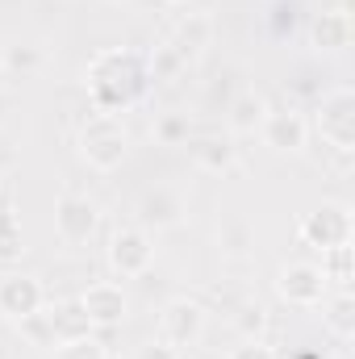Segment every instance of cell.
Segmentation results:
<instances>
[{
    "label": "cell",
    "instance_id": "1",
    "mask_svg": "<svg viewBox=\"0 0 355 359\" xmlns=\"http://www.w3.org/2000/svg\"><path fill=\"white\" fill-rule=\"evenodd\" d=\"M151 84L155 80H151L147 55H138L130 46L96 50L84 67V88H88L96 113H126V109L142 104Z\"/></svg>",
    "mask_w": 355,
    "mask_h": 359
},
{
    "label": "cell",
    "instance_id": "2",
    "mask_svg": "<svg viewBox=\"0 0 355 359\" xmlns=\"http://www.w3.org/2000/svg\"><path fill=\"white\" fill-rule=\"evenodd\" d=\"M76 147H80V159L88 163L92 172L109 176V172H117V168L126 163V155H130V130H126V121H121L117 113H96V109H92L88 117H84V126H80Z\"/></svg>",
    "mask_w": 355,
    "mask_h": 359
},
{
    "label": "cell",
    "instance_id": "3",
    "mask_svg": "<svg viewBox=\"0 0 355 359\" xmlns=\"http://www.w3.org/2000/svg\"><path fill=\"white\" fill-rule=\"evenodd\" d=\"M314 130H318V138L330 151L351 155L355 151V92L343 88V84L322 92V100L314 109Z\"/></svg>",
    "mask_w": 355,
    "mask_h": 359
},
{
    "label": "cell",
    "instance_id": "4",
    "mask_svg": "<svg viewBox=\"0 0 355 359\" xmlns=\"http://www.w3.org/2000/svg\"><path fill=\"white\" fill-rule=\"evenodd\" d=\"M297 238L314 251H335V247H351L355 238V222L347 205H318L314 213L301 217Z\"/></svg>",
    "mask_w": 355,
    "mask_h": 359
},
{
    "label": "cell",
    "instance_id": "5",
    "mask_svg": "<svg viewBox=\"0 0 355 359\" xmlns=\"http://www.w3.org/2000/svg\"><path fill=\"white\" fill-rule=\"evenodd\" d=\"M105 259H109L113 276L138 280V276H147L151 259H155V243H151V234H147L142 226H117V230L109 234Z\"/></svg>",
    "mask_w": 355,
    "mask_h": 359
},
{
    "label": "cell",
    "instance_id": "6",
    "mask_svg": "<svg viewBox=\"0 0 355 359\" xmlns=\"http://www.w3.org/2000/svg\"><path fill=\"white\" fill-rule=\"evenodd\" d=\"M205 334V305L192 301V297H172L163 309H159V343L188 351L196 347Z\"/></svg>",
    "mask_w": 355,
    "mask_h": 359
},
{
    "label": "cell",
    "instance_id": "7",
    "mask_svg": "<svg viewBox=\"0 0 355 359\" xmlns=\"http://www.w3.org/2000/svg\"><path fill=\"white\" fill-rule=\"evenodd\" d=\"M276 297L293 309H318L326 297H330V284L318 264H284L280 276H276Z\"/></svg>",
    "mask_w": 355,
    "mask_h": 359
},
{
    "label": "cell",
    "instance_id": "8",
    "mask_svg": "<svg viewBox=\"0 0 355 359\" xmlns=\"http://www.w3.org/2000/svg\"><path fill=\"white\" fill-rule=\"evenodd\" d=\"M260 138L276 155H301L309 147V121L297 109H267L260 121Z\"/></svg>",
    "mask_w": 355,
    "mask_h": 359
},
{
    "label": "cell",
    "instance_id": "9",
    "mask_svg": "<svg viewBox=\"0 0 355 359\" xmlns=\"http://www.w3.org/2000/svg\"><path fill=\"white\" fill-rule=\"evenodd\" d=\"M96 226H100V209L92 205L88 196L63 192L55 201V230H59V238L67 247H84L92 234H96Z\"/></svg>",
    "mask_w": 355,
    "mask_h": 359
},
{
    "label": "cell",
    "instance_id": "10",
    "mask_svg": "<svg viewBox=\"0 0 355 359\" xmlns=\"http://www.w3.org/2000/svg\"><path fill=\"white\" fill-rule=\"evenodd\" d=\"M76 301L84 305L92 330H117V326L126 322V313H130V297H126V288L113 284V280H96V284H88Z\"/></svg>",
    "mask_w": 355,
    "mask_h": 359
},
{
    "label": "cell",
    "instance_id": "11",
    "mask_svg": "<svg viewBox=\"0 0 355 359\" xmlns=\"http://www.w3.org/2000/svg\"><path fill=\"white\" fill-rule=\"evenodd\" d=\"M46 309V288L38 276H0V313L8 322H25Z\"/></svg>",
    "mask_w": 355,
    "mask_h": 359
},
{
    "label": "cell",
    "instance_id": "12",
    "mask_svg": "<svg viewBox=\"0 0 355 359\" xmlns=\"http://www.w3.org/2000/svg\"><path fill=\"white\" fill-rule=\"evenodd\" d=\"M209 38H213V21H209V13H188V17H180L176 25H172V34H168V50L176 55L180 63H192L205 46H209Z\"/></svg>",
    "mask_w": 355,
    "mask_h": 359
},
{
    "label": "cell",
    "instance_id": "13",
    "mask_svg": "<svg viewBox=\"0 0 355 359\" xmlns=\"http://www.w3.org/2000/svg\"><path fill=\"white\" fill-rule=\"evenodd\" d=\"M138 217H142V230H172L184 222V196H180L176 188H151V192H142V201H138Z\"/></svg>",
    "mask_w": 355,
    "mask_h": 359
},
{
    "label": "cell",
    "instance_id": "14",
    "mask_svg": "<svg viewBox=\"0 0 355 359\" xmlns=\"http://www.w3.org/2000/svg\"><path fill=\"white\" fill-rule=\"evenodd\" d=\"M314 46L318 50H347L351 46V13H347V0H339L335 8H322L314 17Z\"/></svg>",
    "mask_w": 355,
    "mask_h": 359
},
{
    "label": "cell",
    "instance_id": "15",
    "mask_svg": "<svg viewBox=\"0 0 355 359\" xmlns=\"http://www.w3.org/2000/svg\"><path fill=\"white\" fill-rule=\"evenodd\" d=\"M184 147H188L192 163H196L201 172H209V176L230 172L234 159H239V151H234V142H230L226 134H201V138H192V142H184Z\"/></svg>",
    "mask_w": 355,
    "mask_h": 359
},
{
    "label": "cell",
    "instance_id": "16",
    "mask_svg": "<svg viewBox=\"0 0 355 359\" xmlns=\"http://www.w3.org/2000/svg\"><path fill=\"white\" fill-rule=\"evenodd\" d=\"M46 326H51L55 347H59V343H72V339H84V334H96L80 301H63V305H55V309L46 313Z\"/></svg>",
    "mask_w": 355,
    "mask_h": 359
},
{
    "label": "cell",
    "instance_id": "17",
    "mask_svg": "<svg viewBox=\"0 0 355 359\" xmlns=\"http://www.w3.org/2000/svg\"><path fill=\"white\" fill-rule=\"evenodd\" d=\"M322 322H326V330L335 334V339H351L355 334V297H351V288H339L335 297H326L322 305Z\"/></svg>",
    "mask_w": 355,
    "mask_h": 359
},
{
    "label": "cell",
    "instance_id": "18",
    "mask_svg": "<svg viewBox=\"0 0 355 359\" xmlns=\"http://www.w3.org/2000/svg\"><path fill=\"white\" fill-rule=\"evenodd\" d=\"M267 113V100L260 92H243L234 104H230V130L234 134H255L260 130V121H264Z\"/></svg>",
    "mask_w": 355,
    "mask_h": 359
},
{
    "label": "cell",
    "instance_id": "19",
    "mask_svg": "<svg viewBox=\"0 0 355 359\" xmlns=\"http://www.w3.org/2000/svg\"><path fill=\"white\" fill-rule=\"evenodd\" d=\"M25 251V234H21V217L13 213L8 201H0V264H13L21 259Z\"/></svg>",
    "mask_w": 355,
    "mask_h": 359
},
{
    "label": "cell",
    "instance_id": "20",
    "mask_svg": "<svg viewBox=\"0 0 355 359\" xmlns=\"http://www.w3.org/2000/svg\"><path fill=\"white\" fill-rule=\"evenodd\" d=\"M322 276L326 284H339V288H351L355 280V264H351V247H335V251H322Z\"/></svg>",
    "mask_w": 355,
    "mask_h": 359
},
{
    "label": "cell",
    "instance_id": "21",
    "mask_svg": "<svg viewBox=\"0 0 355 359\" xmlns=\"http://www.w3.org/2000/svg\"><path fill=\"white\" fill-rule=\"evenodd\" d=\"M0 63H4V72H21V76H29V72L42 67V50L29 46V42H17V46H4Z\"/></svg>",
    "mask_w": 355,
    "mask_h": 359
},
{
    "label": "cell",
    "instance_id": "22",
    "mask_svg": "<svg viewBox=\"0 0 355 359\" xmlns=\"http://www.w3.org/2000/svg\"><path fill=\"white\" fill-rule=\"evenodd\" d=\"M55 359H109V347H105L96 334H84V339L59 343V347H55Z\"/></svg>",
    "mask_w": 355,
    "mask_h": 359
},
{
    "label": "cell",
    "instance_id": "23",
    "mask_svg": "<svg viewBox=\"0 0 355 359\" xmlns=\"http://www.w3.org/2000/svg\"><path fill=\"white\" fill-rule=\"evenodd\" d=\"M155 138H159L163 147H184V142H188V117H184V113H163V117L155 121Z\"/></svg>",
    "mask_w": 355,
    "mask_h": 359
},
{
    "label": "cell",
    "instance_id": "24",
    "mask_svg": "<svg viewBox=\"0 0 355 359\" xmlns=\"http://www.w3.org/2000/svg\"><path fill=\"white\" fill-rule=\"evenodd\" d=\"M267 313L260 305H247V309H239V330H243V339H260V330H264Z\"/></svg>",
    "mask_w": 355,
    "mask_h": 359
},
{
    "label": "cell",
    "instance_id": "25",
    "mask_svg": "<svg viewBox=\"0 0 355 359\" xmlns=\"http://www.w3.org/2000/svg\"><path fill=\"white\" fill-rule=\"evenodd\" d=\"M226 359H276V351L267 347L264 339H243L239 347H230V355Z\"/></svg>",
    "mask_w": 355,
    "mask_h": 359
},
{
    "label": "cell",
    "instance_id": "26",
    "mask_svg": "<svg viewBox=\"0 0 355 359\" xmlns=\"http://www.w3.org/2000/svg\"><path fill=\"white\" fill-rule=\"evenodd\" d=\"M138 359H180L176 347H168V343H159V339H151L142 351H138Z\"/></svg>",
    "mask_w": 355,
    "mask_h": 359
},
{
    "label": "cell",
    "instance_id": "27",
    "mask_svg": "<svg viewBox=\"0 0 355 359\" xmlns=\"http://www.w3.org/2000/svg\"><path fill=\"white\" fill-rule=\"evenodd\" d=\"M4 117H8V96L0 92V126H4Z\"/></svg>",
    "mask_w": 355,
    "mask_h": 359
},
{
    "label": "cell",
    "instance_id": "28",
    "mask_svg": "<svg viewBox=\"0 0 355 359\" xmlns=\"http://www.w3.org/2000/svg\"><path fill=\"white\" fill-rule=\"evenodd\" d=\"M163 4H184V0H163Z\"/></svg>",
    "mask_w": 355,
    "mask_h": 359
},
{
    "label": "cell",
    "instance_id": "29",
    "mask_svg": "<svg viewBox=\"0 0 355 359\" xmlns=\"http://www.w3.org/2000/svg\"><path fill=\"white\" fill-rule=\"evenodd\" d=\"M109 359H113V355H109Z\"/></svg>",
    "mask_w": 355,
    "mask_h": 359
}]
</instances>
